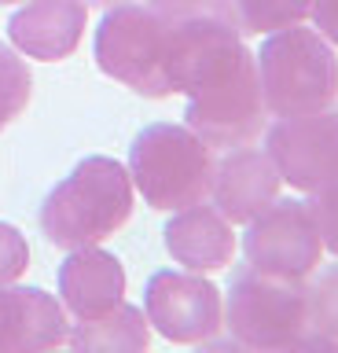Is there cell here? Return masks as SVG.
Masks as SVG:
<instances>
[{"label":"cell","instance_id":"cell-1","mask_svg":"<svg viewBox=\"0 0 338 353\" xmlns=\"http://www.w3.org/2000/svg\"><path fill=\"white\" fill-rule=\"evenodd\" d=\"M173 92L188 96V129L210 148L254 143L268 125L257 63L246 41L213 15H177L169 63Z\"/></svg>","mask_w":338,"mask_h":353},{"label":"cell","instance_id":"cell-2","mask_svg":"<svg viewBox=\"0 0 338 353\" xmlns=\"http://www.w3.org/2000/svg\"><path fill=\"white\" fill-rule=\"evenodd\" d=\"M133 217V176L122 162L92 154L74 165L41 206V232L52 247L78 250L111 239Z\"/></svg>","mask_w":338,"mask_h":353},{"label":"cell","instance_id":"cell-3","mask_svg":"<svg viewBox=\"0 0 338 353\" xmlns=\"http://www.w3.org/2000/svg\"><path fill=\"white\" fill-rule=\"evenodd\" d=\"M224 327L243 350H313L309 283L246 265L232 276Z\"/></svg>","mask_w":338,"mask_h":353},{"label":"cell","instance_id":"cell-4","mask_svg":"<svg viewBox=\"0 0 338 353\" xmlns=\"http://www.w3.org/2000/svg\"><path fill=\"white\" fill-rule=\"evenodd\" d=\"M173 41H177V15L155 4H114L96 30V63L107 77L122 81L125 88L166 99L173 96L169 63Z\"/></svg>","mask_w":338,"mask_h":353},{"label":"cell","instance_id":"cell-5","mask_svg":"<svg viewBox=\"0 0 338 353\" xmlns=\"http://www.w3.org/2000/svg\"><path fill=\"white\" fill-rule=\"evenodd\" d=\"M268 114L287 118L331 107L338 99V52L309 26H283L268 33L254 55Z\"/></svg>","mask_w":338,"mask_h":353},{"label":"cell","instance_id":"cell-6","mask_svg":"<svg viewBox=\"0 0 338 353\" xmlns=\"http://www.w3.org/2000/svg\"><path fill=\"white\" fill-rule=\"evenodd\" d=\"M213 148L188 125L158 121L147 125L129 148V176L151 210H184L210 199Z\"/></svg>","mask_w":338,"mask_h":353},{"label":"cell","instance_id":"cell-7","mask_svg":"<svg viewBox=\"0 0 338 353\" xmlns=\"http://www.w3.org/2000/svg\"><path fill=\"white\" fill-rule=\"evenodd\" d=\"M147 324L162 339L177 346H213L217 331L224 327L221 291L202 280V272H173L162 269L147 280L144 291Z\"/></svg>","mask_w":338,"mask_h":353},{"label":"cell","instance_id":"cell-8","mask_svg":"<svg viewBox=\"0 0 338 353\" xmlns=\"http://www.w3.org/2000/svg\"><path fill=\"white\" fill-rule=\"evenodd\" d=\"M243 254L246 265H254V269L294 276V280L313 276L324 258V239L309 203H302V199L268 203L254 221H246Z\"/></svg>","mask_w":338,"mask_h":353},{"label":"cell","instance_id":"cell-9","mask_svg":"<svg viewBox=\"0 0 338 353\" xmlns=\"http://www.w3.org/2000/svg\"><path fill=\"white\" fill-rule=\"evenodd\" d=\"M268 159L276 162L279 181L298 192H320L338 181V107L287 114L268 129Z\"/></svg>","mask_w":338,"mask_h":353},{"label":"cell","instance_id":"cell-10","mask_svg":"<svg viewBox=\"0 0 338 353\" xmlns=\"http://www.w3.org/2000/svg\"><path fill=\"white\" fill-rule=\"evenodd\" d=\"M70 320L56 294L41 287H0V353H41L67 346Z\"/></svg>","mask_w":338,"mask_h":353},{"label":"cell","instance_id":"cell-11","mask_svg":"<svg viewBox=\"0 0 338 353\" xmlns=\"http://www.w3.org/2000/svg\"><path fill=\"white\" fill-rule=\"evenodd\" d=\"M279 170L276 162L268 159V151L261 148H232L217 162L213 170V206L232 221V225H246L254 221L268 203L279 199Z\"/></svg>","mask_w":338,"mask_h":353},{"label":"cell","instance_id":"cell-12","mask_svg":"<svg viewBox=\"0 0 338 353\" xmlns=\"http://www.w3.org/2000/svg\"><path fill=\"white\" fill-rule=\"evenodd\" d=\"M85 22H89L85 0H26L8 22V37L30 59L59 63L81 44Z\"/></svg>","mask_w":338,"mask_h":353},{"label":"cell","instance_id":"cell-13","mask_svg":"<svg viewBox=\"0 0 338 353\" xmlns=\"http://www.w3.org/2000/svg\"><path fill=\"white\" fill-rule=\"evenodd\" d=\"M166 250L169 258L191 272H217L228 269L235 258V232L217 206L191 203L184 210H173V221L166 225Z\"/></svg>","mask_w":338,"mask_h":353},{"label":"cell","instance_id":"cell-14","mask_svg":"<svg viewBox=\"0 0 338 353\" xmlns=\"http://www.w3.org/2000/svg\"><path fill=\"white\" fill-rule=\"evenodd\" d=\"M63 309L74 320H92L125 302V269L114 254L100 247H78L59 265Z\"/></svg>","mask_w":338,"mask_h":353},{"label":"cell","instance_id":"cell-15","mask_svg":"<svg viewBox=\"0 0 338 353\" xmlns=\"http://www.w3.org/2000/svg\"><path fill=\"white\" fill-rule=\"evenodd\" d=\"M67 346L74 350H85V353H140L151 346V327H147V316L140 313L136 305L129 302H118L111 313L103 316H92V320H78L67 335Z\"/></svg>","mask_w":338,"mask_h":353},{"label":"cell","instance_id":"cell-16","mask_svg":"<svg viewBox=\"0 0 338 353\" xmlns=\"http://www.w3.org/2000/svg\"><path fill=\"white\" fill-rule=\"evenodd\" d=\"M316 0H210L206 15L221 19L239 37L254 33H276L283 26H298L309 19Z\"/></svg>","mask_w":338,"mask_h":353},{"label":"cell","instance_id":"cell-17","mask_svg":"<svg viewBox=\"0 0 338 353\" xmlns=\"http://www.w3.org/2000/svg\"><path fill=\"white\" fill-rule=\"evenodd\" d=\"M309 320H313V350H338V265L309 283Z\"/></svg>","mask_w":338,"mask_h":353},{"label":"cell","instance_id":"cell-18","mask_svg":"<svg viewBox=\"0 0 338 353\" xmlns=\"http://www.w3.org/2000/svg\"><path fill=\"white\" fill-rule=\"evenodd\" d=\"M30 96H34L30 66L19 59L12 48L0 44V129L23 114L26 103H30Z\"/></svg>","mask_w":338,"mask_h":353},{"label":"cell","instance_id":"cell-19","mask_svg":"<svg viewBox=\"0 0 338 353\" xmlns=\"http://www.w3.org/2000/svg\"><path fill=\"white\" fill-rule=\"evenodd\" d=\"M30 269V243L15 225L0 221V287L15 283L19 276Z\"/></svg>","mask_w":338,"mask_h":353},{"label":"cell","instance_id":"cell-20","mask_svg":"<svg viewBox=\"0 0 338 353\" xmlns=\"http://www.w3.org/2000/svg\"><path fill=\"white\" fill-rule=\"evenodd\" d=\"M309 210L316 228H320L324 250H331L338 258V181L320 188V192H309Z\"/></svg>","mask_w":338,"mask_h":353},{"label":"cell","instance_id":"cell-21","mask_svg":"<svg viewBox=\"0 0 338 353\" xmlns=\"http://www.w3.org/2000/svg\"><path fill=\"white\" fill-rule=\"evenodd\" d=\"M309 19H313V30L338 48V0H316Z\"/></svg>","mask_w":338,"mask_h":353},{"label":"cell","instance_id":"cell-22","mask_svg":"<svg viewBox=\"0 0 338 353\" xmlns=\"http://www.w3.org/2000/svg\"><path fill=\"white\" fill-rule=\"evenodd\" d=\"M151 4L169 11V15H202L210 0H151Z\"/></svg>","mask_w":338,"mask_h":353},{"label":"cell","instance_id":"cell-23","mask_svg":"<svg viewBox=\"0 0 338 353\" xmlns=\"http://www.w3.org/2000/svg\"><path fill=\"white\" fill-rule=\"evenodd\" d=\"M85 4H100V8H114V4H125V0H85Z\"/></svg>","mask_w":338,"mask_h":353},{"label":"cell","instance_id":"cell-24","mask_svg":"<svg viewBox=\"0 0 338 353\" xmlns=\"http://www.w3.org/2000/svg\"><path fill=\"white\" fill-rule=\"evenodd\" d=\"M0 4H15V0H0Z\"/></svg>","mask_w":338,"mask_h":353}]
</instances>
